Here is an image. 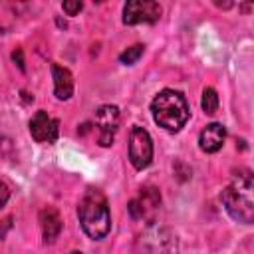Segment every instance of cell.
I'll list each match as a JSON object with an SVG mask.
<instances>
[{
	"label": "cell",
	"instance_id": "1",
	"mask_svg": "<svg viewBox=\"0 0 254 254\" xmlns=\"http://www.w3.org/2000/svg\"><path fill=\"white\" fill-rule=\"evenodd\" d=\"M77 218L83 232L93 238L101 240L111 230V212L105 194L99 189H87L77 204Z\"/></svg>",
	"mask_w": 254,
	"mask_h": 254
},
{
	"label": "cell",
	"instance_id": "2",
	"mask_svg": "<svg viewBox=\"0 0 254 254\" xmlns=\"http://www.w3.org/2000/svg\"><path fill=\"white\" fill-rule=\"evenodd\" d=\"M252 190H254L252 173L248 169H238V173L232 175V183L220 194L226 212L242 224H252L254 220Z\"/></svg>",
	"mask_w": 254,
	"mask_h": 254
},
{
	"label": "cell",
	"instance_id": "3",
	"mask_svg": "<svg viewBox=\"0 0 254 254\" xmlns=\"http://www.w3.org/2000/svg\"><path fill=\"white\" fill-rule=\"evenodd\" d=\"M151 113L153 119L159 127H163L165 131H179L185 127V123L189 121V103L185 99L183 93L175 91V89H163L155 95V99L151 101Z\"/></svg>",
	"mask_w": 254,
	"mask_h": 254
},
{
	"label": "cell",
	"instance_id": "4",
	"mask_svg": "<svg viewBox=\"0 0 254 254\" xmlns=\"http://www.w3.org/2000/svg\"><path fill=\"white\" fill-rule=\"evenodd\" d=\"M129 161L137 171H143L153 161V141L147 129L135 125L129 133Z\"/></svg>",
	"mask_w": 254,
	"mask_h": 254
},
{
	"label": "cell",
	"instance_id": "5",
	"mask_svg": "<svg viewBox=\"0 0 254 254\" xmlns=\"http://www.w3.org/2000/svg\"><path fill=\"white\" fill-rule=\"evenodd\" d=\"M161 4L153 0H129L123 6V24H155L161 18Z\"/></svg>",
	"mask_w": 254,
	"mask_h": 254
},
{
	"label": "cell",
	"instance_id": "6",
	"mask_svg": "<svg viewBox=\"0 0 254 254\" xmlns=\"http://www.w3.org/2000/svg\"><path fill=\"white\" fill-rule=\"evenodd\" d=\"M95 127L99 129V139L97 143L101 147L113 145L115 131L119 127V107L117 105H101L95 111Z\"/></svg>",
	"mask_w": 254,
	"mask_h": 254
},
{
	"label": "cell",
	"instance_id": "7",
	"mask_svg": "<svg viewBox=\"0 0 254 254\" xmlns=\"http://www.w3.org/2000/svg\"><path fill=\"white\" fill-rule=\"evenodd\" d=\"M60 133V123L58 119L50 117L46 111H36V115L30 119V135L38 143H56Z\"/></svg>",
	"mask_w": 254,
	"mask_h": 254
},
{
	"label": "cell",
	"instance_id": "8",
	"mask_svg": "<svg viewBox=\"0 0 254 254\" xmlns=\"http://www.w3.org/2000/svg\"><path fill=\"white\" fill-rule=\"evenodd\" d=\"M62 226H64V220L54 206H44L40 210V228H42V236L46 244L56 242V238L62 232Z\"/></svg>",
	"mask_w": 254,
	"mask_h": 254
},
{
	"label": "cell",
	"instance_id": "9",
	"mask_svg": "<svg viewBox=\"0 0 254 254\" xmlns=\"http://www.w3.org/2000/svg\"><path fill=\"white\" fill-rule=\"evenodd\" d=\"M226 129L220 123H208L198 135V147L204 153H216L224 145Z\"/></svg>",
	"mask_w": 254,
	"mask_h": 254
},
{
	"label": "cell",
	"instance_id": "10",
	"mask_svg": "<svg viewBox=\"0 0 254 254\" xmlns=\"http://www.w3.org/2000/svg\"><path fill=\"white\" fill-rule=\"evenodd\" d=\"M52 75H54V95L60 101H65L73 93V75L67 67L52 64Z\"/></svg>",
	"mask_w": 254,
	"mask_h": 254
},
{
	"label": "cell",
	"instance_id": "11",
	"mask_svg": "<svg viewBox=\"0 0 254 254\" xmlns=\"http://www.w3.org/2000/svg\"><path fill=\"white\" fill-rule=\"evenodd\" d=\"M135 200H137V204L141 208V218H145V216L151 218L155 214V210L159 208V204H161V194H159L157 189L147 187V189L141 190L139 198H135Z\"/></svg>",
	"mask_w": 254,
	"mask_h": 254
},
{
	"label": "cell",
	"instance_id": "12",
	"mask_svg": "<svg viewBox=\"0 0 254 254\" xmlns=\"http://www.w3.org/2000/svg\"><path fill=\"white\" fill-rule=\"evenodd\" d=\"M200 105H202V111L204 113H208V115L216 113V109H218V95H216V91L212 87H204Z\"/></svg>",
	"mask_w": 254,
	"mask_h": 254
},
{
	"label": "cell",
	"instance_id": "13",
	"mask_svg": "<svg viewBox=\"0 0 254 254\" xmlns=\"http://www.w3.org/2000/svg\"><path fill=\"white\" fill-rule=\"evenodd\" d=\"M143 50H145V46H141V44H135V46H131V48H127L121 56H119V62L121 64H125V65H133L141 56H143Z\"/></svg>",
	"mask_w": 254,
	"mask_h": 254
},
{
	"label": "cell",
	"instance_id": "14",
	"mask_svg": "<svg viewBox=\"0 0 254 254\" xmlns=\"http://www.w3.org/2000/svg\"><path fill=\"white\" fill-rule=\"evenodd\" d=\"M81 8H83V4H81L79 0H75V2H64V4H62V10H64L67 16H75Z\"/></svg>",
	"mask_w": 254,
	"mask_h": 254
},
{
	"label": "cell",
	"instance_id": "15",
	"mask_svg": "<svg viewBox=\"0 0 254 254\" xmlns=\"http://www.w3.org/2000/svg\"><path fill=\"white\" fill-rule=\"evenodd\" d=\"M8 198H10V189H8V185L4 181H0V208L8 202Z\"/></svg>",
	"mask_w": 254,
	"mask_h": 254
},
{
	"label": "cell",
	"instance_id": "16",
	"mask_svg": "<svg viewBox=\"0 0 254 254\" xmlns=\"http://www.w3.org/2000/svg\"><path fill=\"white\" fill-rule=\"evenodd\" d=\"M12 60L18 64V67L24 71V54H22V50H16L14 54H12Z\"/></svg>",
	"mask_w": 254,
	"mask_h": 254
},
{
	"label": "cell",
	"instance_id": "17",
	"mask_svg": "<svg viewBox=\"0 0 254 254\" xmlns=\"http://www.w3.org/2000/svg\"><path fill=\"white\" fill-rule=\"evenodd\" d=\"M69 254H81V252H79V250H73V252H69Z\"/></svg>",
	"mask_w": 254,
	"mask_h": 254
}]
</instances>
